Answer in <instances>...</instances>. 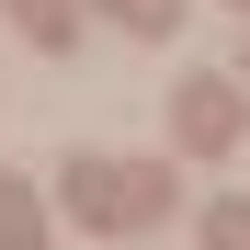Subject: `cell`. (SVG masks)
<instances>
[{"instance_id": "6da1fadb", "label": "cell", "mask_w": 250, "mask_h": 250, "mask_svg": "<svg viewBox=\"0 0 250 250\" xmlns=\"http://www.w3.org/2000/svg\"><path fill=\"white\" fill-rule=\"evenodd\" d=\"M171 125H182L193 159H228V148L250 137V91H228V80H182V91H171Z\"/></svg>"}, {"instance_id": "7a4b0ae2", "label": "cell", "mask_w": 250, "mask_h": 250, "mask_svg": "<svg viewBox=\"0 0 250 250\" xmlns=\"http://www.w3.org/2000/svg\"><path fill=\"white\" fill-rule=\"evenodd\" d=\"M68 216L114 228V216H125V171H103V159H80V171H68Z\"/></svg>"}, {"instance_id": "3957f363", "label": "cell", "mask_w": 250, "mask_h": 250, "mask_svg": "<svg viewBox=\"0 0 250 250\" xmlns=\"http://www.w3.org/2000/svg\"><path fill=\"white\" fill-rule=\"evenodd\" d=\"M0 250H46V216H34L23 182H0Z\"/></svg>"}, {"instance_id": "277c9868", "label": "cell", "mask_w": 250, "mask_h": 250, "mask_svg": "<svg viewBox=\"0 0 250 250\" xmlns=\"http://www.w3.org/2000/svg\"><path fill=\"white\" fill-rule=\"evenodd\" d=\"M12 23L34 34V46H68V0H12Z\"/></svg>"}, {"instance_id": "5b68a950", "label": "cell", "mask_w": 250, "mask_h": 250, "mask_svg": "<svg viewBox=\"0 0 250 250\" xmlns=\"http://www.w3.org/2000/svg\"><path fill=\"white\" fill-rule=\"evenodd\" d=\"M205 250H250V205H239V193L205 205Z\"/></svg>"}, {"instance_id": "8992f818", "label": "cell", "mask_w": 250, "mask_h": 250, "mask_svg": "<svg viewBox=\"0 0 250 250\" xmlns=\"http://www.w3.org/2000/svg\"><path fill=\"white\" fill-rule=\"evenodd\" d=\"M103 12H114V23H137V34H171V12H182V0H103Z\"/></svg>"}]
</instances>
